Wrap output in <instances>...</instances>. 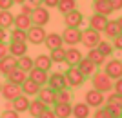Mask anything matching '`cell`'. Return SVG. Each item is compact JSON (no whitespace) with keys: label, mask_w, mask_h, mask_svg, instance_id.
Listing matches in <instances>:
<instances>
[{"label":"cell","mask_w":122,"mask_h":118,"mask_svg":"<svg viewBox=\"0 0 122 118\" xmlns=\"http://www.w3.org/2000/svg\"><path fill=\"white\" fill-rule=\"evenodd\" d=\"M91 82H93V89H97V91H100V93L113 91V80L107 76L104 71H97L91 76Z\"/></svg>","instance_id":"6da1fadb"},{"label":"cell","mask_w":122,"mask_h":118,"mask_svg":"<svg viewBox=\"0 0 122 118\" xmlns=\"http://www.w3.org/2000/svg\"><path fill=\"white\" fill-rule=\"evenodd\" d=\"M46 36H47V31L40 26H31L27 29V42L33 44V46H40L46 42Z\"/></svg>","instance_id":"7a4b0ae2"},{"label":"cell","mask_w":122,"mask_h":118,"mask_svg":"<svg viewBox=\"0 0 122 118\" xmlns=\"http://www.w3.org/2000/svg\"><path fill=\"white\" fill-rule=\"evenodd\" d=\"M104 73L111 78L113 82H115V80H118V78H122V62L117 60V58L107 60L106 64H104Z\"/></svg>","instance_id":"3957f363"},{"label":"cell","mask_w":122,"mask_h":118,"mask_svg":"<svg viewBox=\"0 0 122 118\" xmlns=\"http://www.w3.org/2000/svg\"><path fill=\"white\" fill-rule=\"evenodd\" d=\"M62 40H64V44L75 47L78 42H82V29L80 27H66L62 33Z\"/></svg>","instance_id":"277c9868"},{"label":"cell","mask_w":122,"mask_h":118,"mask_svg":"<svg viewBox=\"0 0 122 118\" xmlns=\"http://www.w3.org/2000/svg\"><path fill=\"white\" fill-rule=\"evenodd\" d=\"M100 33L98 31H93L91 27H87V29H82V44L87 47V49H93V47H97L100 44Z\"/></svg>","instance_id":"5b68a950"},{"label":"cell","mask_w":122,"mask_h":118,"mask_svg":"<svg viewBox=\"0 0 122 118\" xmlns=\"http://www.w3.org/2000/svg\"><path fill=\"white\" fill-rule=\"evenodd\" d=\"M66 80H67V85H69V87H80L82 84L86 82V76L80 73L78 67H69L66 71Z\"/></svg>","instance_id":"8992f818"},{"label":"cell","mask_w":122,"mask_h":118,"mask_svg":"<svg viewBox=\"0 0 122 118\" xmlns=\"http://www.w3.org/2000/svg\"><path fill=\"white\" fill-rule=\"evenodd\" d=\"M49 18H51V15H49V9H47V7H44V5L36 7V9L33 11V15H31L33 26H40V27L47 26V24H49Z\"/></svg>","instance_id":"52a82bcc"},{"label":"cell","mask_w":122,"mask_h":118,"mask_svg":"<svg viewBox=\"0 0 122 118\" xmlns=\"http://www.w3.org/2000/svg\"><path fill=\"white\" fill-rule=\"evenodd\" d=\"M84 102L89 105V107H104V104H106V98H104V93L97 91V89H89V91L86 93V100Z\"/></svg>","instance_id":"ba28073f"},{"label":"cell","mask_w":122,"mask_h":118,"mask_svg":"<svg viewBox=\"0 0 122 118\" xmlns=\"http://www.w3.org/2000/svg\"><path fill=\"white\" fill-rule=\"evenodd\" d=\"M2 96H4V100H7V102H13L16 96H20L22 94V87L20 85H16V84L9 82V80H5V84L2 85V93H0Z\"/></svg>","instance_id":"9c48e42d"},{"label":"cell","mask_w":122,"mask_h":118,"mask_svg":"<svg viewBox=\"0 0 122 118\" xmlns=\"http://www.w3.org/2000/svg\"><path fill=\"white\" fill-rule=\"evenodd\" d=\"M51 89H55V91H62V89H69L67 85V80H66V73H60L56 71L53 75H49V82H47Z\"/></svg>","instance_id":"30bf717a"},{"label":"cell","mask_w":122,"mask_h":118,"mask_svg":"<svg viewBox=\"0 0 122 118\" xmlns=\"http://www.w3.org/2000/svg\"><path fill=\"white\" fill-rule=\"evenodd\" d=\"M29 104H31V100H29V96H25V94H20V96H16L13 102L9 104V107L7 109H15L16 113H27L29 111Z\"/></svg>","instance_id":"8fae6325"},{"label":"cell","mask_w":122,"mask_h":118,"mask_svg":"<svg viewBox=\"0 0 122 118\" xmlns=\"http://www.w3.org/2000/svg\"><path fill=\"white\" fill-rule=\"evenodd\" d=\"M36 98H38L40 102H44L47 107H49L51 104L55 105V102H56V91H55V89H51L49 85H44V87H40L38 96H36Z\"/></svg>","instance_id":"7c38bea8"},{"label":"cell","mask_w":122,"mask_h":118,"mask_svg":"<svg viewBox=\"0 0 122 118\" xmlns=\"http://www.w3.org/2000/svg\"><path fill=\"white\" fill-rule=\"evenodd\" d=\"M16 67H18V58L7 55L5 58H2V60H0V75L7 76L11 71H15Z\"/></svg>","instance_id":"4fadbf2b"},{"label":"cell","mask_w":122,"mask_h":118,"mask_svg":"<svg viewBox=\"0 0 122 118\" xmlns=\"http://www.w3.org/2000/svg\"><path fill=\"white\" fill-rule=\"evenodd\" d=\"M49 71H44V69H38V67H33L29 71V78L33 80V82H36L40 87H44V85H47V82H49V75H47Z\"/></svg>","instance_id":"5bb4252c"},{"label":"cell","mask_w":122,"mask_h":118,"mask_svg":"<svg viewBox=\"0 0 122 118\" xmlns=\"http://www.w3.org/2000/svg\"><path fill=\"white\" fill-rule=\"evenodd\" d=\"M44 46H46L49 51H53V49H58V47H64V40H62V35H60V33H47Z\"/></svg>","instance_id":"9a60e30c"},{"label":"cell","mask_w":122,"mask_h":118,"mask_svg":"<svg viewBox=\"0 0 122 118\" xmlns=\"http://www.w3.org/2000/svg\"><path fill=\"white\" fill-rule=\"evenodd\" d=\"M82 20H84V18H82V13L78 9L64 15V24H66V27H80Z\"/></svg>","instance_id":"2e32d148"},{"label":"cell","mask_w":122,"mask_h":118,"mask_svg":"<svg viewBox=\"0 0 122 118\" xmlns=\"http://www.w3.org/2000/svg\"><path fill=\"white\" fill-rule=\"evenodd\" d=\"M107 26V16H102V15H97V13H93L91 16H89V27H91L93 31H104Z\"/></svg>","instance_id":"e0dca14e"},{"label":"cell","mask_w":122,"mask_h":118,"mask_svg":"<svg viewBox=\"0 0 122 118\" xmlns=\"http://www.w3.org/2000/svg\"><path fill=\"white\" fill-rule=\"evenodd\" d=\"M93 13L102 15V16H109L113 13V9L107 0H93Z\"/></svg>","instance_id":"ac0fdd59"},{"label":"cell","mask_w":122,"mask_h":118,"mask_svg":"<svg viewBox=\"0 0 122 118\" xmlns=\"http://www.w3.org/2000/svg\"><path fill=\"white\" fill-rule=\"evenodd\" d=\"M76 67L80 69V73H82L86 78H87V76H93V75L97 73V66H95V64H93V62L89 60L87 57H86V58H82V60L78 62V66H76Z\"/></svg>","instance_id":"d6986e66"},{"label":"cell","mask_w":122,"mask_h":118,"mask_svg":"<svg viewBox=\"0 0 122 118\" xmlns=\"http://www.w3.org/2000/svg\"><path fill=\"white\" fill-rule=\"evenodd\" d=\"M82 58H84V57H82V53L78 51L76 47H69V49H66V64L69 67H76Z\"/></svg>","instance_id":"ffe728a7"},{"label":"cell","mask_w":122,"mask_h":118,"mask_svg":"<svg viewBox=\"0 0 122 118\" xmlns=\"http://www.w3.org/2000/svg\"><path fill=\"white\" fill-rule=\"evenodd\" d=\"M56 118H71L73 116V104H55L53 105Z\"/></svg>","instance_id":"44dd1931"},{"label":"cell","mask_w":122,"mask_h":118,"mask_svg":"<svg viewBox=\"0 0 122 118\" xmlns=\"http://www.w3.org/2000/svg\"><path fill=\"white\" fill-rule=\"evenodd\" d=\"M38 91H40V85H38L36 82H33L31 78H27V80L22 84V94H25V96L36 98L38 96Z\"/></svg>","instance_id":"7402d4cb"},{"label":"cell","mask_w":122,"mask_h":118,"mask_svg":"<svg viewBox=\"0 0 122 118\" xmlns=\"http://www.w3.org/2000/svg\"><path fill=\"white\" fill-rule=\"evenodd\" d=\"M9 55L15 58H22L27 55V46L24 42H9Z\"/></svg>","instance_id":"603a6c76"},{"label":"cell","mask_w":122,"mask_h":118,"mask_svg":"<svg viewBox=\"0 0 122 118\" xmlns=\"http://www.w3.org/2000/svg\"><path fill=\"white\" fill-rule=\"evenodd\" d=\"M5 78H7L9 82H13V84H16V85H20V87H22V84L29 78V75H27L25 71H22V69H18V67H16L15 71H11Z\"/></svg>","instance_id":"cb8c5ba5"},{"label":"cell","mask_w":122,"mask_h":118,"mask_svg":"<svg viewBox=\"0 0 122 118\" xmlns=\"http://www.w3.org/2000/svg\"><path fill=\"white\" fill-rule=\"evenodd\" d=\"M89 113H91V107L86 102L73 104V118H89Z\"/></svg>","instance_id":"d4e9b609"},{"label":"cell","mask_w":122,"mask_h":118,"mask_svg":"<svg viewBox=\"0 0 122 118\" xmlns=\"http://www.w3.org/2000/svg\"><path fill=\"white\" fill-rule=\"evenodd\" d=\"M46 109H47L46 104L40 102L38 98H35V100H31V104H29V111H27V113H29L33 118H40V114L44 113Z\"/></svg>","instance_id":"484cf974"},{"label":"cell","mask_w":122,"mask_h":118,"mask_svg":"<svg viewBox=\"0 0 122 118\" xmlns=\"http://www.w3.org/2000/svg\"><path fill=\"white\" fill-rule=\"evenodd\" d=\"M0 27L4 29L15 27V15L11 11H0Z\"/></svg>","instance_id":"4316f807"},{"label":"cell","mask_w":122,"mask_h":118,"mask_svg":"<svg viewBox=\"0 0 122 118\" xmlns=\"http://www.w3.org/2000/svg\"><path fill=\"white\" fill-rule=\"evenodd\" d=\"M31 26H33V20H31V16H25V15H22V13L15 15V27L27 31Z\"/></svg>","instance_id":"83f0119b"},{"label":"cell","mask_w":122,"mask_h":118,"mask_svg":"<svg viewBox=\"0 0 122 118\" xmlns=\"http://www.w3.org/2000/svg\"><path fill=\"white\" fill-rule=\"evenodd\" d=\"M104 35L107 36V38H117L118 35H120V27H118V22L117 20H107V26L106 29H104Z\"/></svg>","instance_id":"f1b7e54d"},{"label":"cell","mask_w":122,"mask_h":118,"mask_svg":"<svg viewBox=\"0 0 122 118\" xmlns=\"http://www.w3.org/2000/svg\"><path fill=\"white\" fill-rule=\"evenodd\" d=\"M51 66H53V60H51L49 55H38V57L35 58V67H38V69L49 71Z\"/></svg>","instance_id":"f546056e"},{"label":"cell","mask_w":122,"mask_h":118,"mask_svg":"<svg viewBox=\"0 0 122 118\" xmlns=\"http://www.w3.org/2000/svg\"><path fill=\"white\" fill-rule=\"evenodd\" d=\"M87 58H89V60H91L97 67H98V66H104V64H106V57H104V55L98 51L97 47H93V49H89V51H87Z\"/></svg>","instance_id":"4dcf8cb0"},{"label":"cell","mask_w":122,"mask_h":118,"mask_svg":"<svg viewBox=\"0 0 122 118\" xmlns=\"http://www.w3.org/2000/svg\"><path fill=\"white\" fill-rule=\"evenodd\" d=\"M9 42H27V31L24 29H18V27H13L11 29V35H9Z\"/></svg>","instance_id":"1f68e13d"},{"label":"cell","mask_w":122,"mask_h":118,"mask_svg":"<svg viewBox=\"0 0 122 118\" xmlns=\"http://www.w3.org/2000/svg\"><path fill=\"white\" fill-rule=\"evenodd\" d=\"M56 9L60 11L62 15H67V13L76 9V0H60V4H58Z\"/></svg>","instance_id":"d6a6232c"},{"label":"cell","mask_w":122,"mask_h":118,"mask_svg":"<svg viewBox=\"0 0 122 118\" xmlns=\"http://www.w3.org/2000/svg\"><path fill=\"white\" fill-rule=\"evenodd\" d=\"M35 67V58H31V57H22L18 58V69H22V71H25L27 75H29V71Z\"/></svg>","instance_id":"836d02e7"},{"label":"cell","mask_w":122,"mask_h":118,"mask_svg":"<svg viewBox=\"0 0 122 118\" xmlns=\"http://www.w3.org/2000/svg\"><path fill=\"white\" fill-rule=\"evenodd\" d=\"M97 49L98 51L102 53V55H104V57H111L113 55V51H115V47H113V44L111 42H107V40H100V44H98L97 46Z\"/></svg>","instance_id":"e575fe53"},{"label":"cell","mask_w":122,"mask_h":118,"mask_svg":"<svg viewBox=\"0 0 122 118\" xmlns=\"http://www.w3.org/2000/svg\"><path fill=\"white\" fill-rule=\"evenodd\" d=\"M71 91L69 89H62V91H56V102L55 104H71Z\"/></svg>","instance_id":"d590c367"},{"label":"cell","mask_w":122,"mask_h":118,"mask_svg":"<svg viewBox=\"0 0 122 118\" xmlns=\"http://www.w3.org/2000/svg\"><path fill=\"white\" fill-rule=\"evenodd\" d=\"M49 57L53 62H56V64H62V62H66V49L64 47H58V49H53V51L49 53Z\"/></svg>","instance_id":"8d00e7d4"},{"label":"cell","mask_w":122,"mask_h":118,"mask_svg":"<svg viewBox=\"0 0 122 118\" xmlns=\"http://www.w3.org/2000/svg\"><path fill=\"white\" fill-rule=\"evenodd\" d=\"M104 107H106L107 113L111 114V118H120V116H122V107H120V105H113V104H104Z\"/></svg>","instance_id":"74e56055"},{"label":"cell","mask_w":122,"mask_h":118,"mask_svg":"<svg viewBox=\"0 0 122 118\" xmlns=\"http://www.w3.org/2000/svg\"><path fill=\"white\" fill-rule=\"evenodd\" d=\"M107 104H113V105H120L122 107V96L117 94V93L113 91L111 94H107Z\"/></svg>","instance_id":"f35d334b"},{"label":"cell","mask_w":122,"mask_h":118,"mask_svg":"<svg viewBox=\"0 0 122 118\" xmlns=\"http://www.w3.org/2000/svg\"><path fill=\"white\" fill-rule=\"evenodd\" d=\"M0 118H20V113H16L15 109H5L4 113L0 114Z\"/></svg>","instance_id":"ab89813d"},{"label":"cell","mask_w":122,"mask_h":118,"mask_svg":"<svg viewBox=\"0 0 122 118\" xmlns=\"http://www.w3.org/2000/svg\"><path fill=\"white\" fill-rule=\"evenodd\" d=\"M93 118H111V114L106 111V107H98L93 114Z\"/></svg>","instance_id":"60d3db41"},{"label":"cell","mask_w":122,"mask_h":118,"mask_svg":"<svg viewBox=\"0 0 122 118\" xmlns=\"http://www.w3.org/2000/svg\"><path fill=\"white\" fill-rule=\"evenodd\" d=\"M9 55V44H5V42H0V60L5 58Z\"/></svg>","instance_id":"b9f144b4"},{"label":"cell","mask_w":122,"mask_h":118,"mask_svg":"<svg viewBox=\"0 0 122 118\" xmlns=\"http://www.w3.org/2000/svg\"><path fill=\"white\" fill-rule=\"evenodd\" d=\"M13 5V0H0V11H11Z\"/></svg>","instance_id":"7bdbcfd3"},{"label":"cell","mask_w":122,"mask_h":118,"mask_svg":"<svg viewBox=\"0 0 122 118\" xmlns=\"http://www.w3.org/2000/svg\"><path fill=\"white\" fill-rule=\"evenodd\" d=\"M33 11H35V9H33L31 5H27V4H22L20 5V13H22V15H25V16H31V15H33Z\"/></svg>","instance_id":"ee69618b"},{"label":"cell","mask_w":122,"mask_h":118,"mask_svg":"<svg viewBox=\"0 0 122 118\" xmlns=\"http://www.w3.org/2000/svg\"><path fill=\"white\" fill-rule=\"evenodd\" d=\"M111 44H113V47H115L117 51H122V35H118L117 38H113Z\"/></svg>","instance_id":"f6af8a7d"},{"label":"cell","mask_w":122,"mask_h":118,"mask_svg":"<svg viewBox=\"0 0 122 118\" xmlns=\"http://www.w3.org/2000/svg\"><path fill=\"white\" fill-rule=\"evenodd\" d=\"M113 91L122 96V78H118V80H115V82H113Z\"/></svg>","instance_id":"bcb514c9"},{"label":"cell","mask_w":122,"mask_h":118,"mask_svg":"<svg viewBox=\"0 0 122 118\" xmlns=\"http://www.w3.org/2000/svg\"><path fill=\"white\" fill-rule=\"evenodd\" d=\"M109 2V5H111L113 11H120L122 9V0H107Z\"/></svg>","instance_id":"7dc6e473"},{"label":"cell","mask_w":122,"mask_h":118,"mask_svg":"<svg viewBox=\"0 0 122 118\" xmlns=\"http://www.w3.org/2000/svg\"><path fill=\"white\" fill-rule=\"evenodd\" d=\"M25 4H27V5H31L33 9H36V7L44 5V0H25Z\"/></svg>","instance_id":"c3c4849f"},{"label":"cell","mask_w":122,"mask_h":118,"mask_svg":"<svg viewBox=\"0 0 122 118\" xmlns=\"http://www.w3.org/2000/svg\"><path fill=\"white\" fill-rule=\"evenodd\" d=\"M58 4H60V0H44V7H47V9L58 7Z\"/></svg>","instance_id":"681fc988"},{"label":"cell","mask_w":122,"mask_h":118,"mask_svg":"<svg viewBox=\"0 0 122 118\" xmlns=\"http://www.w3.org/2000/svg\"><path fill=\"white\" fill-rule=\"evenodd\" d=\"M40 118H56V114H55V111H53V109H49V107H47L46 111H44V113L40 114Z\"/></svg>","instance_id":"f907efd6"},{"label":"cell","mask_w":122,"mask_h":118,"mask_svg":"<svg viewBox=\"0 0 122 118\" xmlns=\"http://www.w3.org/2000/svg\"><path fill=\"white\" fill-rule=\"evenodd\" d=\"M5 38H7V29L0 27V42H5Z\"/></svg>","instance_id":"816d5d0a"},{"label":"cell","mask_w":122,"mask_h":118,"mask_svg":"<svg viewBox=\"0 0 122 118\" xmlns=\"http://www.w3.org/2000/svg\"><path fill=\"white\" fill-rule=\"evenodd\" d=\"M13 4H18V5H22V4H25V0H13Z\"/></svg>","instance_id":"f5cc1de1"},{"label":"cell","mask_w":122,"mask_h":118,"mask_svg":"<svg viewBox=\"0 0 122 118\" xmlns=\"http://www.w3.org/2000/svg\"><path fill=\"white\" fill-rule=\"evenodd\" d=\"M117 22H118V27H120V35H122V16H120V18H118Z\"/></svg>","instance_id":"db71d44e"},{"label":"cell","mask_w":122,"mask_h":118,"mask_svg":"<svg viewBox=\"0 0 122 118\" xmlns=\"http://www.w3.org/2000/svg\"><path fill=\"white\" fill-rule=\"evenodd\" d=\"M2 85H4V84H2V82H0V93H2Z\"/></svg>","instance_id":"11a10c76"},{"label":"cell","mask_w":122,"mask_h":118,"mask_svg":"<svg viewBox=\"0 0 122 118\" xmlns=\"http://www.w3.org/2000/svg\"><path fill=\"white\" fill-rule=\"evenodd\" d=\"M120 118H122V116H120Z\"/></svg>","instance_id":"9f6ffc18"}]
</instances>
